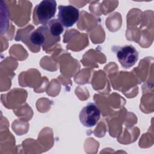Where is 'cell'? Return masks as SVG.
<instances>
[{"label":"cell","mask_w":154,"mask_h":154,"mask_svg":"<svg viewBox=\"0 0 154 154\" xmlns=\"http://www.w3.org/2000/svg\"><path fill=\"white\" fill-rule=\"evenodd\" d=\"M117 48L116 49L117 58L123 67L128 69L137 63L138 59V52L133 46L125 45Z\"/></svg>","instance_id":"obj_3"},{"label":"cell","mask_w":154,"mask_h":154,"mask_svg":"<svg viewBox=\"0 0 154 154\" xmlns=\"http://www.w3.org/2000/svg\"><path fill=\"white\" fill-rule=\"evenodd\" d=\"M58 20L65 28L72 26L79 19V11L72 5L58 7Z\"/></svg>","instance_id":"obj_5"},{"label":"cell","mask_w":154,"mask_h":154,"mask_svg":"<svg viewBox=\"0 0 154 154\" xmlns=\"http://www.w3.org/2000/svg\"><path fill=\"white\" fill-rule=\"evenodd\" d=\"M63 30V26L58 19H51L29 35V43L35 48L42 46L43 49H47L60 42Z\"/></svg>","instance_id":"obj_1"},{"label":"cell","mask_w":154,"mask_h":154,"mask_svg":"<svg viewBox=\"0 0 154 154\" xmlns=\"http://www.w3.org/2000/svg\"><path fill=\"white\" fill-rule=\"evenodd\" d=\"M79 117L80 122L84 126L91 128L99 122L100 111L94 103H89L81 109Z\"/></svg>","instance_id":"obj_4"},{"label":"cell","mask_w":154,"mask_h":154,"mask_svg":"<svg viewBox=\"0 0 154 154\" xmlns=\"http://www.w3.org/2000/svg\"><path fill=\"white\" fill-rule=\"evenodd\" d=\"M57 2L54 0H43L38 4L33 11V22L35 25H45L55 16Z\"/></svg>","instance_id":"obj_2"}]
</instances>
